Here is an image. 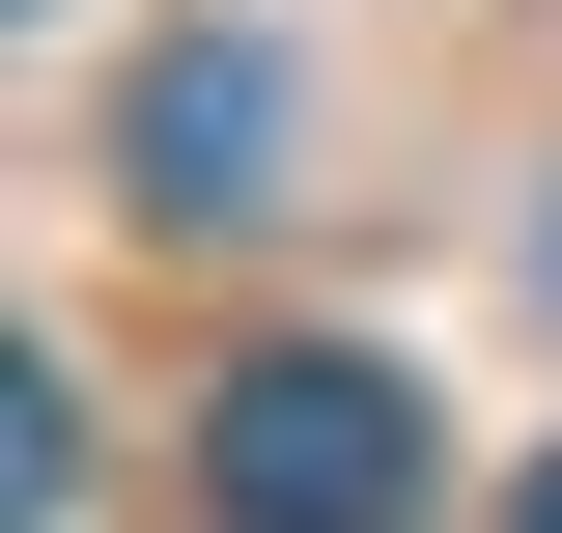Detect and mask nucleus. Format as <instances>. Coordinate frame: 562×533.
I'll return each mask as SVG.
<instances>
[{"label": "nucleus", "instance_id": "nucleus-2", "mask_svg": "<svg viewBox=\"0 0 562 533\" xmlns=\"http://www.w3.org/2000/svg\"><path fill=\"white\" fill-rule=\"evenodd\" d=\"M113 197H169V225H254L281 197V57L254 29H169V57L113 84Z\"/></svg>", "mask_w": 562, "mask_h": 533}, {"label": "nucleus", "instance_id": "nucleus-4", "mask_svg": "<svg viewBox=\"0 0 562 533\" xmlns=\"http://www.w3.org/2000/svg\"><path fill=\"white\" fill-rule=\"evenodd\" d=\"M506 533H562V450H535V506H506Z\"/></svg>", "mask_w": 562, "mask_h": 533}, {"label": "nucleus", "instance_id": "nucleus-3", "mask_svg": "<svg viewBox=\"0 0 562 533\" xmlns=\"http://www.w3.org/2000/svg\"><path fill=\"white\" fill-rule=\"evenodd\" d=\"M535 337H562V197H535Z\"/></svg>", "mask_w": 562, "mask_h": 533}, {"label": "nucleus", "instance_id": "nucleus-1", "mask_svg": "<svg viewBox=\"0 0 562 533\" xmlns=\"http://www.w3.org/2000/svg\"><path fill=\"white\" fill-rule=\"evenodd\" d=\"M198 506L225 533H422V394L366 337H254L198 394Z\"/></svg>", "mask_w": 562, "mask_h": 533}]
</instances>
